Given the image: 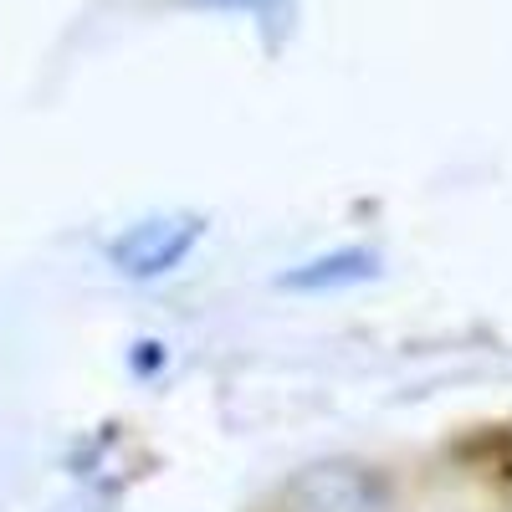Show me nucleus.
Wrapping results in <instances>:
<instances>
[{
	"label": "nucleus",
	"instance_id": "obj_1",
	"mask_svg": "<svg viewBox=\"0 0 512 512\" xmlns=\"http://www.w3.org/2000/svg\"><path fill=\"white\" fill-rule=\"evenodd\" d=\"M200 241H205V216L175 210V216H149V221L123 226L108 241V262L128 282H159V277H175Z\"/></svg>",
	"mask_w": 512,
	"mask_h": 512
},
{
	"label": "nucleus",
	"instance_id": "obj_2",
	"mask_svg": "<svg viewBox=\"0 0 512 512\" xmlns=\"http://www.w3.org/2000/svg\"><path fill=\"white\" fill-rule=\"evenodd\" d=\"M287 512H390V492L369 466L323 461L292 477Z\"/></svg>",
	"mask_w": 512,
	"mask_h": 512
},
{
	"label": "nucleus",
	"instance_id": "obj_3",
	"mask_svg": "<svg viewBox=\"0 0 512 512\" xmlns=\"http://www.w3.org/2000/svg\"><path fill=\"white\" fill-rule=\"evenodd\" d=\"M384 277V256L369 246H333L323 256H308L277 277V292H297V297H318V292H349L364 282Z\"/></svg>",
	"mask_w": 512,
	"mask_h": 512
},
{
	"label": "nucleus",
	"instance_id": "obj_4",
	"mask_svg": "<svg viewBox=\"0 0 512 512\" xmlns=\"http://www.w3.org/2000/svg\"><path fill=\"white\" fill-rule=\"evenodd\" d=\"M180 6L195 11H216V16H256V21H287L292 16V0H180Z\"/></svg>",
	"mask_w": 512,
	"mask_h": 512
},
{
	"label": "nucleus",
	"instance_id": "obj_5",
	"mask_svg": "<svg viewBox=\"0 0 512 512\" xmlns=\"http://www.w3.org/2000/svg\"><path fill=\"white\" fill-rule=\"evenodd\" d=\"M134 369L139 374H159L164 369V344H159V338H139V344H134Z\"/></svg>",
	"mask_w": 512,
	"mask_h": 512
}]
</instances>
